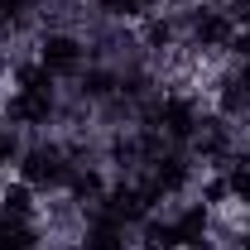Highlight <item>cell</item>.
I'll return each instance as SVG.
<instances>
[{
	"instance_id": "obj_3",
	"label": "cell",
	"mask_w": 250,
	"mask_h": 250,
	"mask_svg": "<svg viewBox=\"0 0 250 250\" xmlns=\"http://www.w3.org/2000/svg\"><path fill=\"white\" fill-rule=\"evenodd\" d=\"M53 111V92H15L10 96V121L15 125H43Z\"/></svg>"
},
{
	"instance_id": "obj_1",
	"label": "cell",
	"mask_w": 250,
	"mask_h": 250,
	"mask_svg": "<svg viewBox=\"0 0 250 250\" xmlns=\"http://www.w3.org/2000/svg\"><path fill=\"white\" fill-rule=\"evenodd\" d=\"M39 67H43L48 77H67V72H77V67H82V43H77L72 34H48L43 48H39Z\"/></svg>"
},
{
	"instance_id": "obj_5",
	"label": "cell",
	"mask_w": 250,
	"mask_h": 250,
	"mask_svg": "<svg viewBox=\"0 0 250 250\" xmlns=\"http://www.w3.org/2000/svg\"><path fill=\"white\" fill-rule=\"evenodd\" d=\"M192 34H197V43H202V48H217V43L231 39V20L217 15V10H202V15L192 20Z\"/></svg>"
},
{
	"instance_id": "obj_12",
	"label": "cell",
	"mask_w": 250,
	"mask_h": 250,
	"mask_svg": "<svg viewBox=\"0 0 250 250\" xmlns=\"http://www.w3.org/2000/svg\"><path fill=\"white\" fill-rule=\"evenodd\" d=\"M67 183H72L77 197H96V192H101V178H96V173H77V178H67Z\"/></svg>"
},
{
	"instance_id": "obj_9",
	"label": "cell",
	"mask_w": 250,
	"mask_h": 250,
	"mask_svg": "<svg viewBox=\"0 0 250 250\" xmlns=\"http://www.w3.org/2000/svg\"><path fill=\"white\" fill-rule=\"evenodd\" d=\"M34 212V192H29V183H20V188H5V217H29Z\"/></svg>"
},
{
	"instance_id": "obj_15",
	"label": "cell",
	"mask_w": 250,
	"mask_h": 250,
	"mask_svg": "<svg viewBox=\"0 0 250 250\" xmlns=\"http://www.w3.org/2000/svg\"><path fill=\"white\" fill-rule=\"evenodd\" d=\"M246 250H250V226H246Z\"/></svg>"
},
{
	"instance_id": "obj_8",
	"label": "cell",
	"mask_w": 250,
	"mask_h": 250,
	"mask_svg": "<svg viewBox=\"0 0 250 250\" xmlns=\"http://www.w3.org/2000/svg\"><path fill=\"white\" fill-rule=\"evenodd\" d=\"M164 130H168L173 140L192 135V106H188V101H168V106H164Z\"/></svg>"
},
{
	"instance_id": "obj_14",
	"label": "cell",
	"mask_w": 250,
	"mask_h": 250,
	"mask_svg": "<svg viewBox=\"0 0 250 250\" xmlns=\"http://www.w3.org/2000/svg\"><path fill=\"white\" fill-rule=\"evenodd\" d=\"M10 159H20V140L10 130H0V164H10Z\"/></svg>"
},
{
	"instance_id": "obj_7",
	"label": "cell",
	"mask_w": 250,
	"mask_h": 250,
	"mask_svg": "<svg viewBox=\"0 0 250 250\" xmlns=\"http://www.w3.org/2000/svg\"><path fill=\"white\" fill-rule=\"evenodd\" d=\"M0 250H34V231L20 217H5L0 221Z\"/></svg>"
},
{
	"instance_id": "obj_6",
	"label": "cell",
	"mask_w": 250,
	"mask_h": 250,
	"mask_svg": "<svg viewBox=\"0 0 250 250\" xmlns=\"http://www.w3.org/2000/svg\"><path fill=\"white\" fill-rule=\"evenodd\" d=\"M202 231H207V212H202V207H188L183 217H173V241H178V246H197Z\"/></svg>"
},
{
	"instance_id": "obj_4",
	"label": "cell",
	"mask_w": 250,
	"mask_h": 250,
	"mask_svg": "<svg viewBox=\"0 0 250 250\" xmlns=\"http://www.w3.org/2000/svg\"><path fill=\"white\" fill-rule=\"evenodd\" d=\"M82 250H125V226L116 217H106V212H96L92 231H87V241Z\"/></svg>"
},
{
	"instance_id": "obj_11",
	"label": "cell",
	"mask_w": 250,
	"mask_h": 250,
	"mask_svg": "<svg viewBox=\"0 0 250 250\" xmlns=\"http://www.w3.org/2000/svg\"><path fill=\"white\" fill-rule=\"evenodd\" d=\"M231 192H236V197H241V202H246L250 207V164H236V168H231Z\"/></svg>"
},
{
	"instance_id": "obj_2",
	"label": "cell",
	"mask_w": 250,
	"mask_h": 250,
	"mask_svg": "<svg viewBox=\"0 0 250 250\" xmlns=\"http://www.w3.org/2000/svg\"><path fill=\"white\" fill-rule=\"evenodd\" d=\"M24 183H48V188H58V183H67L72 178V168L62 164V154H53V149H34V154H24Z\"/></svg>"
},
{
	"instance_id": "obj_10",
	"label": "cell",
	"mask_w": 250,
	"mask_h": 250,
	"mask_svg": "<svg viewBox=\"0 0 250 250\" xmlns=\"http://www.w3.org/2000/svg\"><path fill=\"white\" fill-rule=\"evenodd\" d=\"M15 82H20V92H53V77H48L39 62L20 67V72H15Z\"/></svg>"
},
{
	"instance_id": "obj_13",
	"label": "cell",
	"mask_w": 250,
	"mask_h": 250,
	"mask_svg": "<svg viewBox=\"0 0 250 250\" xmlns=\"http://www.w3.org/2000/svg\"><path fill=\"white\" fill-rule=\"evenodd\" d=\"M101 5H106V10H116V15H145L154 0H101Z\"/></svg>"
}]
</instances>
